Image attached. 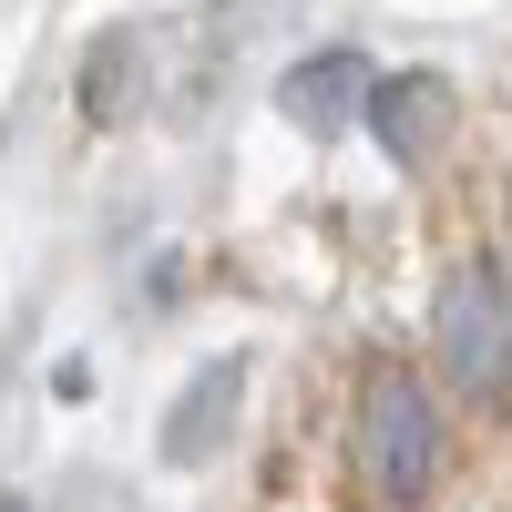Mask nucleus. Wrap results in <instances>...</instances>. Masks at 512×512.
Wrapping results in <instances>:
<instances>
[{
    "label": "nucleus",
    "instance_id": "2",
    "mask_svg": "<svg viewBox=\"0 0 512 512\" xmlns=\"http://www.w3.org/2000/svg\"><path fill=\"white\" fill-rule=\"evenodd\" d=\"M359 461H369L379 502H400V512L441 492V400L420 390V369L379 359L359 379Z\"/></svg>",
    "mask_w": 512,
    "mask_h": 512
},
{
    "label": "nucleus",
    "instance_id": "6",
    "mask_svg": "<svg viewBox=\"0 0 512 512\" xmlns=\"http://www.w3.org/2000/svg\"><path fill=\"white\" fill-rule=\"evenodd\" d=\"M134 62H144L134 31H103V41H93V62H82V113H93V123H123V113H134Z\"/></svg>",
    "mask_w": 512,
    "mask_h": 512
},
{
    "label": "nucleus",
    "instance_id": "1",
    "mask_svg": "<svg viewBox=\"0 0 512 512\" xmlns=\"http://www.w3.org/2000/svg\"><path fill=\"white\" fill-rule=\"evenodd\" d=\"M431 349L461 400H512V277L502 256H461L431 297Z\"/></svg>",
    "mask_w": 512,
    "mask_h": 512
},
{
    "label": "nucleus",
    "instance_id": "4",
    "mask_svg": "<svg viewBox=\"0 0 512 512\" xmlns=\"http://www.w3.org/2000/svg\"><path fill=\"white\" fill-rule=\"evenodd\" d=\"M369 93H379V72H369V52H308V62H287V82H277V113L297 123V134H338V123H369Z\"/></svg>",
    "mask_w": 512,
    "mask_h": 512
},
{
    "label": "nucleus",
    "instance_id": "3",
    "mask_svg": "<svg viewBox=\"0 0 512 512\" xmlns=\"http://www.w3.org/2000/svg\"><path fill=\"white\" fill-rule=\"evenodd\" d=\"M451 123H461V93H451L441 72H390V82L369 93V134H379L390 164H410V175L451 144Z\"/></svg>",
    "mask_w": 512,
    "mask_h": 512
},
{
    "label": "nucleus",
    "instance_id": "7",
    "mask_svg": "<svg viewBox=\"0 0 512 512\" xmlns=\"http://www.w3.org/2000/svg\"><path fill=\"white\" fill-rule=\"evenodd\" d=\"M0 512H21V502H11V492H0Z\"/></svg>",
    "mask_w": 512,
    "mask_h": 512
},
{
    "label": "nucleus",
    "instance_id": "5",
    "mask_svg": "<svg viewBox=\"0 0 512 512\" xmlns=\"http://www.w3.org/2000/svg\"><path fill=\"white\" fill-rule=\"evenodd\" d=\"M236 410H246V359H205L185 390H175V410H164V461H175V472L216 461L226 431H236Z\"/></svg>",
    "mask_w": 512,
    "mask_h": 512
}]
</instances>
